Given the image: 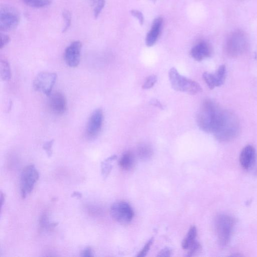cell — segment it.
Instances as JSON below:
<instances>
[{
    "label": "cell",
    "instance_id": "obj_25",
    "mask_svg": "<svg viewBox=\"0 0 257 257\" xmlns=\"http://www.w3.org/2000/svg\"><path fill=\"white\" fill-rule=\"evenodd\" d=\"M57 223H50L48 222L47 216L46 214L43 215L40 219L39 225L41 229L53 228L57 225Z\"/></svg>",
    "mask_w": 257,
    "mask_h": 257
},
{
    "label": "cell",
    "instance_id": "obj_37",
    "mask_svg": "<svg viewBox=\"0 0 257 257\" xmlns=\"http://www.w3.org/2000/svg\"><path fill=\"white\" fill-rule=\"evenodd\" d=\"M151 1H152L153 2H155L157 0H151Z\"/></svg>",
    "mask_w": 257,
    "mask_h": 257
},
{
    "label": "cell",
    "instance_id": "obj_5",
    "mask_svg": "<svg viewBox=\"0 0 257 257\" xmlns=\"http://www.w3.org/2000/svg\"><path fill=\"white\" fill-rule=\"evenodd\" d=\"M20 20L19 11L13 6L4 5L0 8V30L10 31L16 29Z\"/></svg>",
    "mask_w": 257,
    "mask_h": 257
},
{
    "label": "cell",
    "instance_id": "obj_30",
    "mask_svg": "<svg viewBox=\"0 0 257 257\" xmlns=\"http://www.w3.org/2000/svg\"><path fill=\"white\" fill-rule=\"evenodd\" d=\"M201 249V245L197 241H195L189 248V251L187 256H191L194 255Z\"/></svg>",
    "mask_w": 257,
    "mask_h": 257
},
{
    "label": "cell",
    "instance_id": "obj_17",
    "mask_svg": "<svg viewBox=\"0 0 257 257\" xmlns=\"http://www.w3.org/2000/svg\"><path fill=\"white\" fill-rule=\"evenodd\" d=\"M197 230L195 226H192L189 229L186 237L183 240L182 246L184 249H189L191 246L196 241Z\"/></svg>",
    "mask_w": 257,
    "mask_h": 257
},
{
    "label": "cell",
    "instance_id": "obj_7",
    "mask_svg": "<svg viewBox=\"0 0 257 257\" xmlns=\"http://www.w3.org/2000/svg\"><path fill=\"white\" fill-rule=\"evenodd\" d=\"M55 73L41 72L38 73L33 81V87L36 91L42 92L47 96L51 94L52 89L57 80Z\"/></svg>",
    "mask_w": 257,
    "mask_h": 257
},
{
    "label": "cell",
    "instance_id": "obj_10",
    "mask_svg": "<svg viewBox=\"0 0 257 257\" xmlns=\"http://www.w3.org/2000/svg\"><path fill=\"white\" fill-rule=\"evenodd\" d=\"M103 114L100 108L95 109L90 115L87 122L86 130V137L89 140L96 138L99 135L102 126Z\"/></svg>",
    "mask_w": 257,
    "mask_h": 257
},
{
    "label": "cell",
    "instance_id": "obj_20",
    "mask_svg": "<svg viewBox=\"0 0 257 257\" xmlns=\"http://www.w3.org/2000/svg\"><path fill=\"white\" fill-rule=\"evenodd\" d=\"M117 158L116 155L111 156L101 162V173L104 178H106L110 173L112 168V162Z\"/></svg>",
    "mask_w": 257,
    "mask_h": 257
},
{
    "label": "cell",
    "instance_id": "obj_21",
    "mask_svg": "<svg viewBox=\"0 0 257 257\" xmlns=\"http://www.w3.org/2000/svg\"><path fill=\"white\" fill-rule=\"evenodd\" d=\"M213 74L216 81V87L221 86L224 83L225 79V66L224 65H220Z\"/></svg>",
    "mask_w": 257,
    "mask_h": 257
},
{
    "label": "cell",
    "instance_id": "obj_23",
    "mask_svg": "<svg viewBox=\"0 0 257 257\" xmlns=\"http://www.w3.org/2000/svg\"><path fill=\"white\" fill-rule=\"evenodd\" d=\"M204 80L210 89H214L216 85V81L213 73L205 72L202 75Z\"/></svg>",
    "mask_w": 257,
    "mask_h": 257
},
{
    "label": "cell",
    "instance_id": "obj_9",
    "mask_svg": "<svg viewBox=\"0 0 257 257\" xmlns=\"http://www.w3.org/2000/svg\"><path fill=\"white\" fill-rule=\"evenodd\" d=\"M111 217L116 221L127 224L131 221L134 216V211L131 206L126 202L119 201L113 204L110 210Z\"/></svg>",
    "mask_w": 257,
    "mask_h": 257
},
{
    "label": "cell",
    "instance_id": "obj_24",
    "mask_svg": "<svg viewBox=\"0 0 257 257\" xmlns=\"http://www.w3.org/2000/svg\"><path fill=\"white\" fill-rule=\"evenodd\" d=\"M62 17L65 21L62 32L65 33L69 29L71 25V15L68 11L64 10L62 13Z\"/></svg>",
    "mask_w": 257,
    "mask_h": 257
},
{
    "label": "cell",
    "instance_id": "obj_36",
    "mask_svg": "<svg viewBox=\"0 0 257 257\" xmlns=\"http://www.w3.org/2000/svg\"><path fill=\"white\" fill-rule=\"evenodd\" d=\"M82 194L78 191H75L74 192L72 195L71 196L73 197H76L77 198H81L82 197Z\"/></svg>",
    "mask_w": 257,
    "mask_h": 257
},
{
    "label": "cell",
    "instance_id": "obj_14",
    "mask_svg": "<svg viewBox=\"0 0 257 257\" xmlns=\"http://www.w3.org/2000/svg\"><path fill=\"white\" fill-rule=\"evenodd\" d=\"M211 53L212 50L210 45L205 41H201L192 48L190 54L195 60L200 61L209 57Z\"/></svg>",
    "mask_w": 257,
    "mask_h": 257
},
{
    "label": "cell",
    "instance_id": "obj_1",
    "mask_svg": "<svg viewBox=\"0 0 257 257\" xmlns=\"http://www.w3.org/2000/svg\"><path fill=\"white\" fill-rule=\"evenodd\" d=\"M223 110L211 100L202 103L197 116V124L201 130L213 133L220 120Z\"/></svg>",
    "mask_w": 257,
    "mask_h": 257
},
{
    "label": "cell",
    "instance_id": "obj_8",
    "mask_svg": "<svg viewBox=\"0 0 257 257\" xmlns=\"http://www.w3.org/2000/svg\"><path fill=\"white\" fill-rule=\"evenodd\" d=\"M39 177V172L34 165L27 166L23 169L21 176V194L23 198L33 190Z\"/></svg>",
    "mask_w": 257,
    "mask_h": 257
},
{
    "label": "cell",
    "instance_id": "obj_19",
    "mask_svg": "<svg viewBox=\"0 0 257 257\" xmlns=\"http://www.w3.org/2000/svg\"><path fill=\"white\" fill-rule=\"evenodd\" d=\"M0 74L2 79L9 81L11 78V70L9 62L6 60H1L0 62Z\"/></svg>",
    "mask_w": 257,
    "mask_h": 257
},
{
    "label": "cell",
    "instance_id": "obj_3",
    "mask_svg": "<svg viewBox=\"0 0 257 257\" xmlns=\"http://www.w3.org/2000/svg\"><path fill=\"white\" fill-rule=\"evenodd\" d=\"M169 76L172 88L176 91L196 94L202 90L199 83L181 75L174 67L170 69Z\"/></svg>",
    "mask_w": 257,
    "mask_h": 257
},
{
    "label": "cell",
    "instance_id": "obj_11",
    "mask_svg": "<svg viewBox=\"0 0 257 257\" xmlns=\"http://www.w3.org/2000/svg\"><path fill=\"white\" fill-rule=\"evenodd\" d=\"M82 43L75 41L70 44L65 50L64 59L66 64L71 68L76 67L80 60Z\"/></svg>",
    "mask_w": 257,
    "mask_h": 257
},
{
    "label": "cell",
    "instance_id": "obj_18",
    "mask_svg": "<svg viewBox=\"0 0 257 257\" xmlns=\"http://www.w3.org/2000/svg\"><path fill=\"white\" fill-rule=\"evenodd\" d=\"M137 154L141 159L147 160L152 156L153 151L150 146L148 144H142L138 146Z\"/></svg>",
    "mask_w": 257,
    "mask_h": 257
},
{
    "label": "cell",
    "instance_id": "obj_4",
    "mask_svg": "<svg viewBox=\"0 0 257 257\" xmlns=\"http://www.w3.org/2000/svg\"><path fill=\"white\" fill-rule=\"evenodd\" d=\"M234 224V220L230 216L218 215L215 221V229L220 245L225 246L229 242Z\"/></svg>",
    "mask_w": 257,
    "mask_h": 257
},
{
    "label": "cell",
    "instance_id": "obj_33",
    "mask_svg": "<svg viewBox=\"0 0 257 257\" xmlns=\"http://www.w3.org/2000/svg\"><path fill=\"white\" fill-rule=\"evenodd\" d=\"M171 251L168 248H165L162 249L158 254V256L167 257L171 255Z\"/></svg>",
    "mask_w": 257,
    "mask_h": 257
},
{
    "label": "cell",
    "instance_id": "obj_22",
    "mask_svg": "<svg viewBox=\"0 0 257 257\" xmlns=\"http://www.w3.org/2000/svg\"><path fill=\"white\" fill-rule=\"evenodd\" d=\"M27 6L35 8H42L48 6L52 0H21Z\"/></svg>",
    "mask_w": 257,
    "mask_h": 257
},
{
    "label": "cell",
    "instance_id": "obj_13",
    "mask_svg": "<svg viewBox=\"0 0 257 257\" xmlns=\"http://www.w3.org/2000/svg\"><path fill=\"white\" fill-rule=\"evenodd\" d=\"M255 159V150L251 145H247L242 150L240 156L239 162L242 167L246 170L250 168Z\"/></svg>",
    "mask_w": 257,
    "mask_h": 257
},
{
    "label": "cell",
    "instance_id": "obj_16",
    "mask_svg": "<svg viewBox=\"0 0 257 257\" xmlns=\"http://www.w3.org/2000/svg\"><path fill=\"white\" fill-rule=\"evenodd\" d=\"M119 164L120 167L124 170H130L135 165V159L133 155L130 152L124 154L120 158Z\"/></svg>",
    "mask_w": 257,
    "mask_h": 257
},
{
    "label": "cell",
    "instance_id": "obj_26",
    "mask_svg": "<svg viewBox=\"0 0 257 257\" xmlns=\"http://www.w3.org/2000/svg\"><path fill=\"white\" fill-rule=\"evenodd\" d=\"M157 81V77L155 75H151L148 77L144 84L143 85V88L148 89L152 88Z\"/></svg>",
    "mask_w": 257,
    "mask_h": 257
},
{
    "label": "cell",
    "instance_id": "obj_28",
    "mask_svg": "<svg viewBox=\"0 0 257 257\" xmlns=\"http://www.w3.org/2000/svg\"><path fill=\"white\" fill-rule=\"evenodd\" d=\"M54 142V140H51L46 142L43 146V149L45 151L48 157H50L52 155V146Z\"/></svg>",
    "mask_w": 257,
    "mask_h": 257
},
{
    "label": "cell",
    "instance_id": "obj_15",
    "mask_svg": "<svg viewBox=\"0 0 257 257\" xmlns=\"http://www.w3.org/2000/svg\"><path fill=\"white\" fill-rule=\"evenodd\" d=\"M162 24L163 19L161 17L157 18L154 20L151 29L146 38L147 46L151 47L156 43L160 35Z\"/></svg>",
    "mask_w": 257,
    "mask_h": 257
},
{
    "label": "cell",
    "instance_id": "obj_31",
    "mask_svg": "<svg viewBox=\"0 0 257 257\" xmlns=\"http://www.w3.org/2000/svg\"><path fill=\"white\" fill-rule=\"evenodd\" d=\"M131 15L136 17L139 21L141 25H143L144 18L143 14L139 11L136 10H132L131 11Z\"/></svg>",
    "mask_w": 257,
    "mask_h": 257
},
{
    "label": "cell",
    "instance_id": "obj_34",
    "mask_svg": "<svg viewBox=\"0 0 257 257\" xmlns=\"http://www.w3.org/2000/svg\"><path fill=\"white\" fill-rule=\"evenodd\" d=\"M81 256L85 257H90L93 256L92 251L90 247H88L84 249L82 253Z\"/></svg>",
    "mask_w": 257,
    "mask_h": 257
},
{
    "label": "cell",
    "instance_id": "obj_35",
    "mask_svg": "<svg viewBox=\"0 0 257 257\" xmlns=\"http://www.w3.org/2000/svg\"><path fill=\"white\" fill-rule=\"evenodd\" d=\"M150 103L153 105V106H156V107H159L161 109H164V106L162 104V103L158 100H157V99H155V98H153V99H152L150 101Z\"/></svg>",
    "mask_w": 257,
    "mask_h": 257
},
{
    "label": "cell",
    "instance_id": "obj_29",
    "mask_svg": "<svg viewBox=\"0 0 257 257\" xmlns=\"http://www.w3.org/2000/svg\"><path fill=\"white\" fill-rule=\"evenodd\" d=\"M153 241V238H151L145 245L142 249L137 255L138 257H144L145 256L148 252L149 251L150 248L152 244Z\"/></svg>",
    "mask_w": 257,
    "mask_h": 257
},
{
    "label": "cell",
    "instance_id": "obj_2",
    "mask_svg": "<svg viewBox=\"0 0 257 257\" xmlns=\"http://www.w3.org/2000/svg\"><path fill=\"white\" fill-rule=\"evenodd\" d=\"M239 132V123L232 112L223 110L218 125L213 133L217 140L228 142L234 139Z\"/></svg>",
    "mask_w": 257,
    "mask_h": 257
},
{
    "label": "cell",
    "instance_id": "obj_6",
    "mask_svg": "<svg viewBox=\"0 0 257 257\" xmlns=\"http://www.w3.org/2000/svg\"><path fill=\"white\" fill-rule=\"evenodd\" d=\"M247 45V40L244 33L236 30L228 36L226 43V50L228 55L237 56L244 52Z\"/></svg>",
    "mask_w": 257,
    "mask_h": 257
},
{
    "label": "cell",
    "instance_id": "obj_32",
    "mask_svg": "<svg viewBox=\"0 0 257 257\" xmlns=\"http://www.w3.org/2000/svg\"><path fill=\"white\" fill-rule=\"evenodd\" d=\"M10 41V37L5 34H1L0 48L2 49L9 44Z\"/></svg>",
    "mask_w": 257,
    "mask_h": 257
},
{
    "label": "cell",
    "instance_id": "obj_27",
    "mask_svg": "<svg viewBox=\"0 0 257 257\" xmlns=\"http://www.w3.org/2000/svg\"><path fill=\"white\" fill-rule=\"evenodd\" d=\"M105 3V0H95L93 10L94 16L95 18H97L101 13L104 7Z\"/></svg>",
    "mask_w": 257,
    "mask_h": 257
},
{
    "label": "cell",
    "instance_id": "obj_12",
    "mask_svg": "<svg viewBox=\"0 0 257 257\" xmlns=\"http://www.w3.org/2000/svg\"><path fill=\"white\" fill-rule=\"evenodd\" d=\"M48 100L50 110L54 114L61 115L67 109V101L65 95L60 92L51 94Z\"/></svg>",
    "mask_w": 257,
    "mask_h": 257
}]
</instances>
